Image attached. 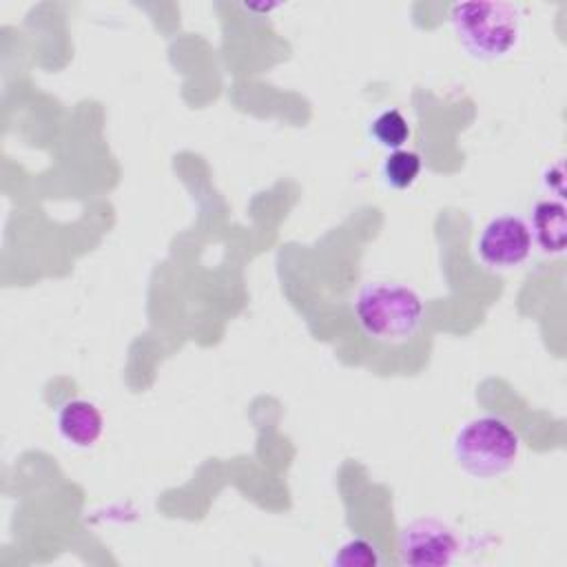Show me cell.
Returning <instances> with one entry per match:
<instances>
[{
  "mask_svg": "<svg viewBox=\"0 0 567 567\" xmlns=\"http://www.w3.org/2000/svg\"><path fill=\"white\" fill-rule=\"evenodd\" d=\"M458 538L439 518H416L401 529L399 556L403 565H450L456 558Z\"/></svg>",
  "mask_w": 567,
  "mask_h": 567,
  "instance_id": "5b68a950",
  "label": "cell"
},
{
  "mask_svg": "<svg viewBox=\"0 0 567 567\" xmlns=\"http://www.w3.org/2000/svg\"><path fill=\"white\" fill-rule=\"evenodd\" d=\"M55 430L66 445L86 450L100 441L104 432V416L93 401L69 399L55 414Z\"/></svg>",
  "mask_w": 567,
  "mask_h": 567,
  "instance_id": "8992f818",
  "label": "cell"
},
{
  "mask_svg": "<svg viewBox=\"0 0 567 567\" xmlns=\"http://www.w3.org/2000/svg\"><path fill=\"white\" fill-rule=\"evenodd\" d=\"M354 319L365 337L379 343H405L423 326L421 295L401 281H368L352 301Z\"/></svg>",
  "mask_w": 567,
  "mask_h": 567,
  "instance_id": "6da1fadb",
  "label": "cell"
},
{
  "mask_svg": "<svg viewBox=\"0 0 567 567\" xmlns=\"http://www.w3.org/2000/svg\"><path fill=\"white\" fill-rule=\"evenodd\" d=\"M532 233L518 215L492 217L476 237V255L489 270L518 268L532 252Z\"/></svg>",
  "mask_w": 567,
  "mask_h": 567,
  "instance_id": "277c9868",
  "label": "cell"
},
{
  "mask_svg": "<svg viewBox=\"0 0 567 567\" xmlns=\"http://www.w3.org/2000/svg\"><path fill=\"white\" fill-rule=\"evenodd\" d=\"M423 171V162H421V155L414 153V151H408V148H396V151H390L385 157H383V164H381V177H383V184L394 188V190H408L416 184L419 175Z\"/></svg>",
  "mask_w": 567,
  "mask_h": 567,
  "instance_id": "ba28073f",
  "label": "cell"
},
{
  "mask_svg": "<svg viewBox=\"0 0 567 567\" xmlns=\"http://www.w3.org/2000/svg\"><path fill=\"white\" fill-rule=\"evenodd\" d=\"M450 24L463 51L481 62L507 58L523 38V13L512 2H456Z\"/></svg>",
  "mask_w": 567,
  "mask_h": 567,
  "instance_id": "7a4b0ae2",
  "label": "cell"
},
{
  "mask_svg": "<svg viewBox=\"0 0 567 567\" xmlns=\"http://www.w3.org/2000/svg\"><path fill=\"white\" fill-rule=\"evenodd\" d=\"M532 241L545 255H563L567 244V208L563 199H538L529 215Z\"/></svg>",
  "mask_w": 567,
  "mask_h": 567,
  "instance_id": "52a82bcc",
  "label": "cell"
},
{
  "mask_svg": "<svg viewBox=\"0 0 567 567\" xmlns=\"http://www.w3.org/2000/svg\"><path fill=\"white\" fill-rule=\"evenodd\" d=\"M452 454L467 476L494 478L516 463L520 454V436L501 416H474L454 434Z\"/></svg>",
  "mask_w": 567,
  "mask_h": 567,
  "instance_id": "3957f363",
  "label": "cell"
},
{
  "mask_svg": "<svg viewBox=\"0 0 567 567\" xmlns=\"http://www.w3.org/2000/svg\"><path fill=\"white\" fill-rule=\"evenodd\" d=\"M368 133L381 148L396 151L410 140V124L399 109H385L372 117Z\"/></svg>",
  "mask_w": 567,
  "mask_h": 567,
  "instance_id": "9c48e42d",
  "label": "cell"
},
{
  "mask_svg": "<svg viewBox=\"0 0 567 567\" xmlns=\"http://www.w3.org/2000/svg\"><path fill=\"white\" fill-rule=\"evenodd\" d=\"M332 565H339V567H374V565H379V554H377V549L370 540L350 538L332 556Z\"/></svg>",
  "mask_w": 567,
  "mask_h": 567,
  "instance_id": "30bf717a",
  "label": "cell"
}]
</instances>
